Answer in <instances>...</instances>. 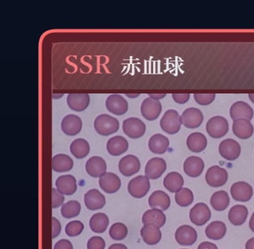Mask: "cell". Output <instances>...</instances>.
<instances>
[{
    "instance_id": "obj_1",
    "label": "cell",
    "mask_w": 254,
    "mask_h": 249,
    "mask_svg": "<svg viewBox=\"0 0 254 249\" xmlns=\"http://www.w3.org/2000/svg\"><path fill=\"white\" fill-rule=\"evenodd\" d=\"M94 127L99 135L108 136L119 130L120 123L116 118L108 114H102L95 118Z\"/></svg>"
},
{
    "instance_id": "obj_2",
    "label": "cell",
    "mask_w": 254,
    "mask_h": 249,
    "mask_svg": "<svg viewBox=\"0 0 254 249\" xmlns=\"http://www.w3.org/2000/svg\"><path fill=\"white\" fill-rule=\"evenodd\" d=\"M181 119L178 112L175 110H168L160 121L161 129L169 135H175L181 129Z\"/></svg>"
},
{
    "instance_id": "obj_3",
    "label": "cell",
    "mask_w": 254,
    "mask_h": 249,
    "mask_svg": "<svg viewBox=\"0 0 254 249\" xmlns=\"http://www.w3.org/2000/svg\"><path fill=\"white\" fill-rule=\"evenodd\" d=\"M206 130L211 138L215 139L223 138L229 131V122L223 116H214L207 121Z\"/></svg>"
},
{
    "instance_id": "obj_4",
    "label": "cell",
    "mask_w": 254,
    "mask_h": 249,
    "mask_svg": "<svg viewBox=\"0 0 254 249\" xmlns=\"http://www.w3.org/2000/svg\"><path fill=\"white\" fill-rule=\"evenodd\" d=\"M150 189V179L147 176H138L129 182L127 190L135 198H142L146 196Z\"/></svg>"
},
{
    "instance_id": "obj_5",
    "label": "cell",
    "mask_w": 254,
    "mask_h": 249,
    "mask_svg": "<svg viewBox=\"0 0 254 249\" xmlns=\"http://www.w3.org/2000/svg\"><path fill=\"white\" fill-rule=\"evenodd\" d=\"M229 175L226 169L218 165L212 166L205 175L206 182L212 187H221L227 182Z\"/></svg>"
},
{
    "instance_id": "obj_6",
    "label": "cell",
    "mask_w": 254,
    "mask_h": 249,
    "mask_svg": "<svg viewBox=\"0 0 254 249\" xmlns=\"http://www.w3.org/2000/svg\"><path fill=\"white\" fill-rule=\"evenodd\" d=\"M123 130L129 138L137 139L141 138L146 132V125L141 119L131 117L123 121Z\"/></svg>"
},
{
    "instance_id": "obj_7",
    "label": "cell",
    "mask_w": 254,
    "mask_h": 249,
    "mask_svg": "<svg viewBox=\"0 0 254 249\" xmlns=\"http://www.w3.org/2000/svg\"><path fill=\"white\" fill-rule=\"evenodd\" d=\"M190 221L195 225L201 227L208 222L211 218V210L207 204L199 202L195 204L189 213Z\"/></svg>"
},
{
    "instance_id": "obj_8",
    "label": "cell",
    "mask_w": 254,
    "mask_h": 249,
    "mask_svg": "<svg viewBox=\"0 0 254 249\" xmlns=\"http://www.w3.org/2000/svg\"><path fill=\"white\" fill-rule=\"evenodd\" d=\"M220 154L228 161H235L239 158L241 153V147L240 144L235 140H224L220 144L218 148Z\"/></svg>"
},
{
    "instance_id": "obj_9",
    "label": "cell",
    "mask_w": 254,
    "mask_h": 249,
    "mask_svg": "<svg viewBox=\"0 0 254 249\" xmlns=\"http://www.w3.org/2000/svg\"><path fill=\"white\" fill-rule=\"evenodd\" d=\"M230 192L232 198L238 202H249L254 195L253 187L245 181H238L232 184Z\"/></svg>"
},
{
    "instance_id": "obj_10",
    "label": "cell",
    "mask_w": 254,
    "mask_h": 249,
    "mask_svg": "<svg viewBox=\"0 0 254 249\" xmlns=\"http://www.w3.org/2000/svg\"><path fill=\"white\" fill-rule=\"evenodd\" d=\"M182 124L189 129H195L200 127L204 121L202 112L195 107H190L183 111L180 116Z\"/></svg>"
},
{
    "instance_id": "obj_11",
    "label": "cell",
    "mask_w": 254,
    "mask_h": 249,
    "mask_svg": "<svg viewBox=\"0 0 254 249\" xmlns=\"http://www.w3.org/2000/svg\"><path fill=\"white\" fill-rule=\"evenodd\" d=\"M162 111V105L159 100L152 99V98H146L141 105V113L143 117L148 121L157 119Z\"/></svg>"
},
{
    "instance_id": "obj_12",
    "label": "cell",
    "mask_w": 254,
    "mask_h": 249,
    "mask_svg": "<svg viewBox=\"0 0 254 249\" xmlns=\"http://www.w3.org/2000/svg\"><path fill=\"white\" fill-rule=\"evenodd\" d=\"M106 107L110 113L117 116H122L127 113L128 104L127 100L120 95H111L106 101Z\"/></svg>"
},
{
    "instance_id": "obj_13",
    "label": "cell",
    "mask_w": 254,
    "mask_h": 249,
    "mask_svg": "<svg viewBox=\"0 0 254 249\" xmlns=\"http://www.w3.org/2000/svg\"><path fill=\"white\" fill-rule=\"evenodd\" d=\"M198 235L196 230L191 226L182 225L175 233L177 242L182 246H191L196 242Z\"/></svg>"
},
{
    "instance_id": "obj_14",
    "label": "cell",
    "mask_w": 254,
    "mask_h": 249,
    "mask_svg": "<svg viewBox=\"0 0 254 249\" xmlns=\"http://www.w3.org/2000/svg\"><path fill=\"white\" fill-rule=\"evenodd\" d=\"M166 167L167 165L164 159L159 157L152 158L146 164V176L149 179H158L164 174L166 170Z\"/></svg>"
},
{
    "instance_id": "obj_15",
    "label": "cell",
    "mask_w": 254,
    "mask_h": 249,
    "mask_svg": "<svg viewBox=\"0 0 254 249\" xmlns=\"http://www.w3.org/2000/svg\"><path fill=\"white\" fill-rule=\"evenodd\" d=\"M140 168L141 163L134 155H127L122 158L119 162L120 172L124 176H132L138 173Z\"/></svg>"
},
{
    "instance_id": "obj_16",
    "label": "cell",
    "mask_w": 254,
    "mask_h": 249,
    "mask_svg": "<svg viewBox=\"0 0 254 249\" xmlns=\"http://www.w3.org/2000/svg\"><path fill=\"white\" fill-rule=\"evenodd\" d=\"M204 169V162L201 158L198 156H189L185 161L183 170L185 173L191 178H197L202 174Z\"/></svg>"
},
{
    "instance_id": "obj_17",
    "label": "cell",
    "mask_w": 254,
    "mask_h": 249,
    "mask_svg": "<svg viewBox=\"0 0 254 249\" xmlns=\"http://www.w3.org/2000/svg\"><path fill=\"white\" fill-rule=\"evenodd\" d=\"M82 121L75 115L70 114L63 118L61 122V129L65 135L75 136L81 132Z\"/></svg>"
},
{
    "instance_id": "obj_18",
    "label": "cell",
    "mask_w": 254,
    "mask_h": 249,
    "mask_svg": "<svg viewBox=\"0 0 254 249\" xmlns=\"http://www.w3.org/2000/svg\"><path fill=\"white\" fill-rule=\"evenodd\" d=\"M86 171L91 177L101 178L106 173V161L100 156H92L86 163Z\"/></svg>"
},
{
    "instance_id": "obj_19",
    "label": "cell",
    "mask_w": 254,
    "mask_h": 249,
    "mask_svg": "<svg viewBox=\"0 0 254 249\" xmlns=\"http://www.w3.org/2000/svg\"><path fill=\"white\" fill-rule=\"evenodd\" d=\"M100 187L106 193L114 194L121 187V180L118 175L113 173H106L100 178Z\"/></svg>"
},
{
    "instance_id": "obj_20",
    "label": "cell",
    "mask_w": 254,
    "mask_h": 249,
    "mask_svg": "<svg viewBox=\"0 0 254 249\" xmlns=\"http://www.w3.org/2000/svg\"><path fill=\"white\" fill-rule=\"evenodd\" d=\"M230 116L234 121L240 118L251 121L254 117V110L247 102L238 101L234 103L231 107Z\"/></svg>"
},
{
    "instance_id": "obj_21",
    "label": "cell",
    "mask_w": 254,
    "mask_h": 249,
    "mask_svg": "<svg viewBox=\"0 0 254 249\" xmlns=\"http://www.w3.org/2000/svg\"><path fill=\"white\" fill-rule=\"evenodd\" d=\"M232 130L235 136L240 139L246 140L253 135L254 129L253 124L249 120L240 118L234 121Z\"/></svg>"
},
{
    "instance_id": "obj_22",
    "label": "cell",
    "mask_w": 254,
    "mask_h": 249,
    "mask_svg": "<svg viewBox=\"0 0 254 249\" xmlns=\"http://www.w3.org/2000/svg\"><path fill=\"white\" fill-rule=\"evenodd\" d=\"M90 102L88 94H69L67 95V103L71 110L81 112L88 107Z\"/></svg>"
},
{
    "instance_id": "obj_23",
    "label": "cell",
    "mask_w": 254,
    "mask_h": 249,
    "mask_svg": "<svg viewBox=\"0 0 254 249\" xmlns=\"http://www.w3.org/2000/svg\"><path fill=\"white\" fill-rule=\"evenodd\" d=\"M84 204L89 210H98L106 205V198L99 191L91 190L84 195Z\"/></svg>"
},
{
    "instance_id": "obj_24",
    "label": "cell",
    "mask_w": 254,
    "mask_h": 249,
    "mask_svg": "<svg viewBox=\"0 0 254 249\" xmlns=\"http://www.w3.org/2000/svg\"><path fill=\"white\" fill-rule=\"evenodd\" d=\"M56 187L60 193L70 196L76 192V180L71 175L60 176L57 179Z\"/></svg>"
},
{
    "instance_id": "obj_25",
    "label": "cell",
    "mask_w": 254,
    "mask_h": 249,
    "mask_svg": "<svg viewBox=\"0 0 254 249\" xmlns=\"http://www.w3.org/2000/svg\"><path fill=\"white\" fill-rule=\"evenodd\" d=\"M106 149L109 154L112 156H120L127 151L128 149V142L124 137H113L108 141Z\"/></svg>"
},
{
    "instance_id": "obj_26",
    "label": "cell",
    "mask_w": 254,
    "mask_h": 249,
    "mask_svg": "<svg viewBox=\"0 0 254 249\" xmlns=\"http://www.w3.org/2000/svg\"><path fill=\"white\" fill-rule=\"evenodd\" d=\"M148 202L152 209H158L164 211L170 206L171 199L169 195L164 191L158 190L150 195Z\"/></svg>"
},
{
    "instance_id": "obj_27",
    "label": "cell",
    "mask_w": 254,
    "mask_h": 249,
    "mask_svg": "<svg viewBox=\"0 0 254 249\" xmlns=\"http://www.w3.org/2000/svg\"><path fill=\"white\" fill-rule=\"evenodd\" d=\"M141 236L144 243L148 245H156L161 241L162 233L159 227L153 224L144 225L141 230Z\"/></svg>"
},
{
    "instance_id": "obj_28",
    "label": "cell",
    "mask_w": 254,
    "mask_h": 249,
    "mask_svg": "<svg viewBox=\"0 0 254 249\" xmlns=\"http://www.w3.org/2000/svg\"><path fill=\"white\" fill-rule=\"evenodd\" d=\"M150 151L156 154H164L169 147L168 138L161 134H155L151 137L148 143Z\"/></svg>"
},
{
    "instance_id": "obj_29",
    "label": "cell",
    "mask_w": 254,
    "mask_h": 249,
    "mask_svg": "<svg viewBox=\"0 0 254 249\" xmlns=\"http://www.w3.org/2000/svg\"><path fill=\"white\" fill-rule=\"evenodd\" d=\"M186 144L189 150L194 153H200L207 147V139L204 134L193 132L188 137Z\"/></svg>"
},
{
    "instance_id": "obj_30",
    "label": "cell",
    "mask_w": 254,
    "mask_h": 249,
    "mask_svg": "<svg viewBox=\"0 0 254 249\" xmlns=\"http://www.w3.org/2000/svg\"><path fill=\"white\" fill-rule=\"evenodd\" d=\"M249 216V210L246 206L234 205L228 213V219L232 225L241 226L244 224Z\"/></svg>"
},
{
    "instance_id": "obj_31",
    "label": "cell",
    "mask_w": 254,
    "mask_h": 249,
    "mask_svg": "<svg viewBox=\"0 0 254 249\" xmlns=\"http://www.w3.org/2000/svg\"><path fill=\"white\" fill-rule=\"evenodd\" d=\"M166 221V215L163 213L162 210L158 209H150L147 210L142 216V223L144 225L153 224L161 228L164 227Z\"/></svg>"
},
{
    "instance_id": "obj_32",
    "label": "cell",
    "mask_w": 254,
    "mask_h": 249,
    "mask_svg": "<svg viewBox=\"0 0 254 249\" xmlns=\"http://www.w3.org/2000/svg\"><path fill=\"white\" fill-rule=\"evenodd\" d=\"M52 169L57 173H64L73 169V161L68 155L58 154L52 161Z\"/></svg>"
},
{
    "instance_id": "obj_33",
    "label": "cell",
    "mask_w": 254,
    "mask_h": 249,
    "mask_svg": "<svg viewBox=\"0 0 254 249\" xmlns=\"http://www.w3.org/2000/svg\"><path fill=\"white\" fill-rule=\"evenodd\" d=\"M164 185L165 188L169 192L177 193L183 189L184 179L182 175L178 172H171L165 177Z\"/></svg>"
},
{
    "instance_id": "obj_34",
    "label": "cell",
    "mask_w": 254,
    "mask_h": 249,
    "mask_svg": "<svg viewBox=\"0 0 254 249\" xmlns=\"http://www.w3.org/2000/svg\"><path fill=\"white\" fill-rule=\"evenodd\" d=\"M227 228L225 223L221 221H212L205 229L206 236L209 239L219 241L226 235Z\"/></svg>"
},
{
    "instance_id": "obj_35",
    "label": "cell",
    "mask_w": 254,
    "mask_h": 249,
    "mask_svg": "<svg viewBox=\"0 0 254 249\" xmlns=\"http://www.w3.org/2000/svg\"><path fill=\"white\" fill-rule=\"evenodd\" d=\"M210 204L216 211H223L230 204V198L225 191H218L211 197Z\"/></svg>"
},
{
    "instance_id": "obj_36",
    "label": "cell",
    "mask_w": 254,
    "mask_h": 249,
    "mask_svg": "<svg viewBox=\"0 0 254 249\" xmlns=\"http://www.w3.org/2000/svg\"><path fill=\"white\" fill-rule=\"evenodd\" d=\"M70 152L76 159H83L89 154L90 147L89 143L83 138L75 139L70 144Z\"/></svg>"
},
{
    "instance_id": "obj_37",
    "label": "cell",
    "mask_w": 254,
    "mask_h": 249,
    "mask_svg": "<svg viewBox=\"0 0 254 249\" xmlns=\"http://www.w3.org/2000/svg\"><path fill=\"white\" fill-rule=\"evenodd\" d=\"M109 219L105 213H95L91 217L90 227L92 232L96 233H103L107 230Z\"/></svg>"
},
{
    "instance_id": "obj_38",
    "label": "cell",
    "mask_w": 254,
    "mask_h": 249,
    "mask_svg": "<svg viewBox=\"0 0 254 249\" xmlns=\"http://www.w3.org/2000/svg\"><path fill=\"white\" fill-rule=\"evenodd\" d=\"M81 211V205L76 200L66 202L61 208L62 216L65 219H72L78 216Z\"/></svg>"
},
{
    "instance_id": "obj_39",
    "label": "cell",
    "mask_w": 254,
    "mask_h": 249,
    "mask_svg": "<svg viewBox=\"0 0 254 249\" xmlns=\"http://www.w3.org/2000/svg\"><path fill=\"white\" fill-rule=\"evenodd\" d=\"M194 197L193 192L189 188H183L175 195V201L180 207H188L193 203Z\"/></svg>"
},
{
    "instance_id": "obj_40",
    "label": "cell",
    "mask_w": 254,
    "mask_h": 249,
    "mask_svg": "<svg viewBox=\"0 0 254 249\" xmlns=\"http://www.w3.org/2000/svg\"><path fill=\"white\" fill-rule=\"evenodd\" d=\"M127 228L123 223H115L109 230V235L115 241H122L127 237Z\"/></svg>"
},
{
    "instance_id": "obj_41",
    "label": "cell",
    "mask_w": 254,
    "mask_h": 249,
    "mask_svg": "<svg viewBox=\"0 0 254 249\" xmlns=\"http://www.w3.org/2000/svg\"><path fill=\"white\" fill-rule=\"evenodd\" d=\"M84 224L80 221H73L65 227V233L69 237L78 236L84 230Z\"/></svg>"
},
{
    "instance_id": "obj_42",
    "label": "cell",
    "mask_w": 254,
    "mask_h": 249,
    "mask_svg": "<svg viewBox=\"0 0 254 249\" xmlns=\"http://www.w3.org/2000/svg\"><path fill=\"white\" fill-rule=\"evenodd\" d=\"M195 102L201 105H208L215 99V94H194Z\"/></svg>"
},
{
    "instance_id": "obj_43",
    "label": "cell",
    "mask_w": 254,
    "mask_h": 249,
    "mask_svg": "<svg viewBox=\"0 0 254 249\" xmlns=\"http://www.w3.org/2000/svg\"><path fill=\"white\" fill-rule=\"evenodd\" d=\"M106 243L101 237L94 236L87 243V249H104Z\"/></svg>"
},
{
    "instance_id": "obj_44",
    "label": "cell",
    "mask_w": 254,
    "mask_h": 249,
    "mask_svg": "<svg viewBox=\"0 0 254 249\" xmlns=\"http://www.w3.org/2000/svg\"><path fill=\"white\" fill-rule=\"evenodd\" d=\"M52 208H58L63 205L64 200V197L59 191L52 189Z\"/></svg>"
},
{
    "instance_id": "obj_45",
    "label": "cell",
    "mask_w": 254,
    "mask_h": 249,
    "mask_svg": "<svg viewBox=\"0 0 254 249\" xmlns=\"http://www.w3.org/2000/svg\"><path fill=\"white\" fill-rule=\"evenodd\" d=\"M61 232V224L59 220L52 217V238H56Z\"/></svg>"
},
{
    "instance_id": "obj_46",
    "label": "cell",
    "mask_w": 254,
    "mask_h": 249,
    "mask_svg": "<svg viewBox=\"0 0 254 249\" xmlns=\"http://www.w3.org/2000/svg\"><path fill=\"white\" fill-rule=\"evenodd\" d=\"M172 98L179 104H185L190 99L189 94H172Z\"/></svg>"
},
{
    "instance_id": "obj_47",
    "label": "cell",
    "mask_w": 254,
    "mask_h": 249,
    "mask_svg": "<svg viewBox=\"0 0 254 249\" xmlns=\"http://www.w3.org/2000/svg\"><path fill=\"white\" fill-rule=\"evenodd\" d=\"M54 249H73V247L70 241L62 239L55 244Z\"/></svg>"
},
{
    "instance_id": "obj_48",
    "label": "cell",
    "mask_w": 254,
    "mask_h": 249,
    "mask_svg": "<svg viewBox=\"0 0 254 249\" xmlns=\"http://www.w3.org/2000/svg\"><path fill=\"white\" fill-rule=\"evenodd\" d=\"M198 249H218V248L213 243L205 241V242H203L199 244Z\"/></svg>"
},
{
    "instance_id": "obj_49",
    "label": "cell",
    "mask_w": 254,
    "mask_h": 249,
    "mask_svg": "<svg viewBox=\"0 0 254 249\" xmlns=\"http://www.w3.org/2000/svg\"><path fill=\"white\" fill-rule=\"evenodd\" d=\"M246 249H254V237L246 242Z\"/></svg>"
},
{
    "instance_id": "obj_50",
    "label": "cell",
    "mask_w": 254,
    "mask_h": 249,
    "mask_svg": "<svg viewBox=\"0 0 254 249\" xmlns=\"http://www.w3.org/2000/svg\"><path fill=\"white\" fill-rule=\"evenodd\" d=\"M109 249H127L126 245L122 244H115L111 246Z\"/></svg>"
},
{
    "instance_id": "obj_51",
    "label": "cell",
    "mask_w": 254,
    "mask_h": 249,
    "mask_svg": "<svg viewBox=\"0 0 254 249\" xmlns=\"http://www.w3.org/2000/svg\"><path fill=\"white\" fill-rule=\"evenodd\" d=\"M249 227L251 230L254 233V212L251 217L250 221H249Z\"/></svg>"
},
{
    "instance_id": "obj_52",
    "label": "cell",
    "mask_w": 254,
    "mask_h": 249,
    "mask_svg": "<svg viewBox=\"0 0 254 249\" xmlns=\"http://www.w3.org/2000/svg\"><path fill=\"white\" fill-rule=\"evenodd\" d=\"M165 96H166V95H150V98L154 100H157L164 98Z\"/></svg>"
},
{
    "instance_id": "obj_53",
    "label": "cell",
    "mask_w": 254,
    "mask_h": 249,
    "mask_svg": "<svg viewBox=\"0 0 254 249\" xmlns=\"http://www.w3.org/2000/svg\"><path fill=\"white\" fill-rule=\"evenodd\" d=\"M249 98H250L251 101L254 103V94H249Z\"/></svg>"
},
{
    "instance_id": "obj_54",
    "label": "cell",
    "mask_w": 254,
    "mask_h": 249,
    "mask_svg": "<svg viewBox=\"0 0 254 249\" xmlns=\"http://www.w3.org/2000/svg\"></svg>"
}]
</instances>
